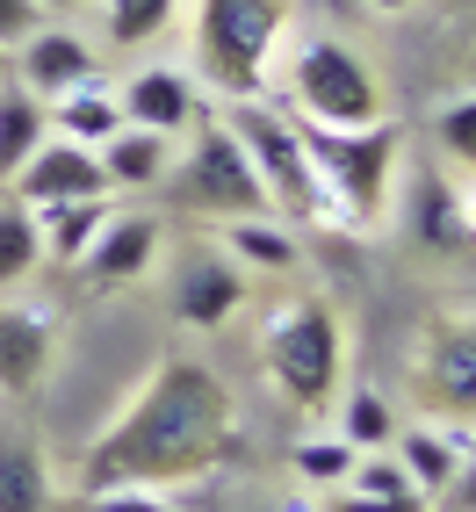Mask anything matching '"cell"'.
<instances>
[{"instance_id":"83f0119b","label":"cell","mask_w":476,"mask_h":512,"mask_svg":"<svg viewBox=\"0 0 476 512\" xmlns=\"http://www.w3.org/2000/svg\"><path fill=\"white\" fill-rule=\"evenodd\" d=\"M347 491H361V498H419V484L404 476V462H397L390 448L361 455V462H354V476H347Z\"/></svg>"},{"instance_id":"7a4b0ae2","label":"cell","mask_w":476,"mask_h":512,"mask_svg":"<svg viewBox=\"0 0 476 512\" xmlns=\"http://www.w3.org/2000/svg\"><path fill=\"white\" fill-rule=\"evenodd\" d=\"M296 138L311 152V174H318V195L325 210L354 217L376 231L397 202V159H404V130L383 116L368 130H325V123H303L296 116Z\"/></svg>"},{"instance_id":"8fae6325","label":"cell","mask_w":476,"mask_h":512,"mask_svg":"<svg viewBox=\"0 0 476 512\" xmlns=\"http://www.w3.org/2000/svg\"><path fill=\"white\" fill-rule=\"evenodd\" d=\"M15 202H29V210H51V202H80V195H116L109 174H101V152L87 145H65V138H44L37 152H29V166L8 181Z\"/></svg>"},{"instance_id":"1f68e13d","label":"cell","mask_w":476,"mask_h":512,"mask_svg":"<svg viewBox=\"0 0 476 512\" xmlns=\"http://www.w3.org/2000/svg\"><path fill=\"white\" fill-rule=\"evenodd\" d=\"M448 498V512H476V455H462V469H455V484L440 491Z\"/></svg>"},{"instance_id":"4dcf8cb0","label":"cell","mask_w":476,"mask_h":512,"mask_svg":"<svg viewBox=\"0 0 476 512\" xmlns=\"http://www.w3.org/2000/svg\"><path fill=\"white\" fill-rule=\"evenodd\" d=\"M332 512H426V498H361V491H339Z\"/></svg>"},{"instance_id":"44dd1931","label":"cell","mask_w":476,"mask_h":512,"mask_svg":"<svg viewBox=\"0 0 476 512\" xmlns=\"http://www.w3.org/2000/svg\"><path fill=\"white\" fill-rule=\"evenodd\" d=\"M44 138H51V109H44L37 94H22V87L0 80V188L22 174L29 152H37Z\"/></svg>"},{"instance_id":"d6a6232c","label":"cell","mask_w":476,"mask_h":512,"mask_svg":"<svg viewBox=\"0 0 476 512\" xmlns=\"http://www.w3.org/2000/svg\"><path fill=\"white\" fill-rule=\"evenodd\" d=\"M37 8H44V15H51V22H73V15H80V8H94V0H37Z\"/></svg>"},{"instance_id":"4fadbf2b","label":"cell","mask_w":476,"mask_h":512,"mask_svg":"<svg viewBox=\"0 0 476 512\" xmlns=\"http://www.w3.org/2000/svg\"><path fill=\"white\" fill-rule=\"evenodd\" d=\"M152 260H159V217L152 210H116L101 224V238L87 246L80 275H87V289H123V282L152 275Z\"/></svg>"},{"instance_id":"484cf974","label":"cell","mask_w":476,"mask_h":512,"mask_svg":"<svg viewBox=\"0 0 476 512\" xmlns=\"http://www.w3.org/2000/svg\"><path fill=\"white\" fill-rule=\"evenodd\" d=\"M433 152L455 174H476V94H455L433 109Z\"/></svg>"},{"instance_id":"ac0fdd59","label":"cell","mask_w":476,"mask_h":512,"mask_svg":"<svg viewBox=\"0 0 476 512\" xmlns=\"http://www.w3.org/2000/svg\"><path fill=\"white\" fill-rule=\"evenodd\" d=\"M0 512H58L51 462L29 433H0Z\"/></svg>"},{"instance_id":"d590c367","label":"cell","mask_w":476,"mask_h":512,"mask_svg":"<svg viewBox=\"0 0 476 512\" xmlns=\"http://www.w3.org/2000/svg\"><path fill=\"white\" fill-rule=\"evenodd\" d=\"M0 80H8V51H0Z\"/></svg>"},{"instance_id":"7402d4cb","label":"cell","mask_w":476,"mask_h":512,"mask_svg":"<svg viewBox=\"0 0 476 512\" xmlns=\"http://www.w3.org/2000/svg\"><path fill=\"white\" fill-rule=\"evenodd\" d=\"M94 8H101V37L116 51H145L181 22V0H94Z\"/></svg>"},{"instance_id":"7c38bea8","label":"cell","mask_w":476,"mask_h":512,"mask_svg":"<svg viewBox=\"0 0 476 512\" xmlns=\"http://www.w3.org/2000/svg\"><path fill=\"white\" fill-rule=\"evenodd\" d=\"M58 361V318L37 303H0V397H29Z\"/></svg>"},{"instance_id":"e575fe53","label":"cell","mask_w":476,"mask_h":512,"mask_svg":"<svg viewBox=\"0 0 476 512\" xmlns=\"http://www.w3.org/2000/svg\"><path fill=\"white\" fill-rule=\"evenodd\" d=\"M368 8H376V15H404L412 0H368Z\"/></svg>"},{"instance_id":"8992f818","label":"cell","mask_w":476,"mask_h":512,"mask_svg":"<svg viewBox=\"0 0 476 512\" xmlns=\"http://www.w3.org/2000/svg\"><path fill=\"white\" fill-rule=\"evenodd\" d=\"M412 390L440 426H476V311H440L412 339Z\"/></svg>"},{"instance_id":"4316f807","label":"cell","mask_w":476,"mask_h":512,"mask_svg":"<svg viewBox=\"0 0 476 512\" xmlns=\"http://www.w3.org/2000/svg\"><path fill=\"white\" fill-rule=\"evenodd\" d=\"M296 476H303V484H311V491H347V476H354V448H347V440H339V433H311V440H296Z\"/></svg>"},{"instance_id":"ffe728a7","label":"cell","mask_w":476,"mask_h":512,"mask_svg":"<svg viewBox=\"0 0 476 512\" xmlns=\"http://www.w3.org/2000/svg\"><path fill=\"white\" fill-rule=\"evenodd\" d=\"M390 455H397L404 476L419 484V498H440V491L455 484V469H462V448H455V433H448V426H412V433L397 426Z\"/></svg>"},{"instance_id":"5bb4252c","label":"cell","mask_w":476,"mask_h":512,"mask_svg":"<svg viewBox=\"0 0 476 512\" xmlns=\"http://www.w3.org/2000/svg\"><path fill=\"white\" fill-rule=\"evenodd\" d=\"M404 231L419 238L426 253H469V202L455 195V181L440 166H412V195H404Z\"/></svg>"},{"instance_id":"30bf717a","label":"cell","mask_w":476,"mask_h":512,"mask_svg":"<svg viewBox=\"0 0 476 512\" xmlns=\"http://www.w3.org/2000/svg\"><path fill=\"white\" fill-rule=\"evenodd\" d=\"M8 73H15L22 94H37L44 109H51L58 94H73V87H87V80L101 73V58H94V44L80 37L73 22H44L37 37H22V44L8 51Z\"/></svg>"},{"instance_id":"cb8c5ba5","label":"cell","mask_w":476,"mask_h":512,"mask_svg":"<svg viewBox=\"0 0 476 512\" xmlns=\"http://www.w3.org/2000/svg\"><path fill=\"white\" fill-rule=\"evenodd\" d=\"M224 253L238 267H267V275H282V267H296V231L275 224V217H231Z\"/></svg>"},{"instance_id":"277c9868","label":"cell","mask_w":476,"mask_h":512,"mask_svg":"<svg viewBox=\"0 0 476 512\" xmlns=\"http://www.w3.org/2000/svg\"><path fill=\"white\" fill-rule=\"evenodd\" d=\"M260 368L296 412H318L339 397V368H347V332H339L325 296H289L275 318L260 325Z\"/></svg>"},{"instance_id":"9c48e42d","label":"cell","mask_w":476,"mask_h":512,"mask_svg":"<svg viewBox=\"0 0 476 512\" xmlns=\"http://www.w3.org/2000/svg\"><path fill=\"white\" fill-rule=\"evenodd\" d=\"M246 289H253L246 267H238L224 246H195V253H181L166 303H174V318L188 332H217V325H231L238 311H246Z\"/></svg>"},{"instance_id":"8d00e7d4","label":"cell","mask_w":476,"mask_h":512,"mask_svg":"<svg viewBox=\"0 0 476 512\" xmlns=\"http://www.w3.org/2000/svg\"><path fill=\"white\" fill-rule=\"evenodd\" d=\"M469 8H476V0H469Z\"/></svg>"},{"instance_id":"e0dca14e","label":"cell","mask_w":476,"mask_h":512,"mask_svg":"<svg viewBox=\"0 0 476 512\" xmlns=\"http://www.w3.org/2000/svg\"><path fill=\"white\" fill-rule=\"evenodd\" d=\"M101 174H109V188H159L166 174H174V138H166V130L123 123L116 138L101 145Z\"/></svg>"},{"instance_id":"836d02e7","label":"cell","mask_w":476,"mask_h":512,"mask_svg":"<svg viewBox=\"0 0 476 512\" xmlns=\"http://www.w3.org/2000/svg\"><path fill=\"white\" fill-rule=\"evenodd\" d=\"M455 448H462V455H476V426H455Z\"/></svg>"},{"instance_id":"d6986e66","label":"cell","mask_w":476,"mask_h":512,"mask_svg":"<svg viewBox=\"0 0 476 512\" xmlns=\"http://www.w3.org/2000/svg\"><path fill=\"white\" fill-rule=\"evenodd\" d=\"M123 130V101L101 87V80H87V87H73V94H58L51 101V138H65V145H87V152H101Z\"/></svg>"},{"instance_id":"f546056e","label":"cell","mask_w":476,"mask_h":512,"mask_svg":"<svg viewBox=\"0 0 476 512\" xmlns=\"http://www.w3.org/2000/svg\"><path fill=\"white\" fill-rule=\"evenodd\" d=\"M51 15L37 8V0H0V51H15L22 37H37Z\"/></svg>"},{"instance_id":"2e32d148","label":"cell","mask_w":476,"mask_h":512,"mask_svg":"<svg viewBox=\"0 0 476 512\" xmlns=\"http://www.w3.org/2000/svg\"><path fill=\"white\" fill-rule=\"evenodd\" d=\"M109 217H116V195H80V202H51V210H37L44 260H51V267H80Z\"/></svg>"},{"instance_id":"9a60e30c","label":"cell","mask_w":476,"mask_h":512,"mask_svg":"<svg viewBox=\"0 0 476 512\" xmlns=\"http://www.w3.org/2000/svg\"><path fill=\"white\" fill-rule=\"evenodd\" d=\"M116 101H123V123H138V130H166V138L195 130V116H202L195 80L181 73V65H145V73L130 80Z\"/></svg>"},{"instance_id":"ba28073f","label":"cell","mask_w":476,"mask_h":512,"mask_svg":"<svg viewBox=\"0 0 476 512\" xmlns=\"http://www.w3.org/2000/svg\"><path fill=\"white\" fill-rule=\"evenodd\" d=\"M231 130H238V145L253 152L267 195H275V210H289V217H325V195H318V174H311V152H303L296 123H282L275 109H260V101H238Z\"/></svg>"},{"instance_id":"3957f363","label":"cell","mask_w":476,"mask_h":512,"mask_svg":"<svg viewBox=\"0 0 476 512\" xmlns=\"http://www.w3.org/2000/svg\"><path fill=\"white\" fill-rule=\"evenodd\" d=\"M289 37V0H195V73L231 101H253Z\"/></svg>"},{"instance_id":"f1b7e54d","label":"cell","mask_w":476,"mask_h":512,"mask_svg":"<svg viewBox=\"0 0 476 512\" xmlns=\"http://www.w3.org/2000/svg\"><path fill=\"white\" fill-rule=\"evenodd\" d=\"M80 512H174L159 491H138V484H123V491H80Z\"/></svg>"},{"instance_id":"5b68a950","label":"cell","mask_w":476,"mask_h":512,"mask_svg":"<svg viewBox=\"0 0 476 512\" xmlns=\"http://www.w3.org/2000/svg\"><path fill=\"white\" fill-rule=\"evenodd\" d=\"M289 94L303 123H325V130H368L383 123V80L347 37L332 29H303L296 58H289Z\"/></svg>"},{"instance_id":"52a82bcc","label":"cell","mask_w":476,"mask_h":512,"mask_svg":"<svg viewBox=\"0 0 476 512\" xmlns=\"http://www.w3.org/2000/svg\"><path fill=\"white\" fill-rule=\"evenodd\" d=\"M181 202H195V210H210V217H267L275 210L253 152L238 145V130L217 123V116H195V145L181 159Z\"/></svg>"},{"instance_id":"d4e9b609","label":"cell","mask_w":476,"mask_h":512,"mask_svg":"<svg viewBox=\"0 0 476 512\" xmlns=\"http://www.w3.org/2000/svg\"><path fill=\"white\" fill-rule=\"evenodd\" d=\"M339 440H347L354 455H376L397 440V412H390V397L383 390H354L347 404H339Z\"/></svg>"},{"instance_id":"6da1fadb","label":"cell","mask_w":476,"mask_h":512,"mask_svg":"<svg viewBox=\"0 0 476 512\" xmlns=\"http://www.w3.org/2000/svg\"><path fill=\"white\" fill-rule=\"evenodd\" d=\"M238 455V404L224 390V375L210 361L166 354L130 404L94 433V448L80 462V491H174L195 484Z\"/></svg>"},{"instance_id":"603a6c76","label":"cell","mask_w":476,"mask_h":512,"mask_svg":"<svg viewBox=\"0 0 476 512\" xmlns=\"http://www.w3.org/2000/svg\"><path fill=\"white\" fill-rule=\"evenodd\" d=\"M44 267V238H37V210L15 195H0V296L22 289Z\"/></svg>"}]
</instances>
